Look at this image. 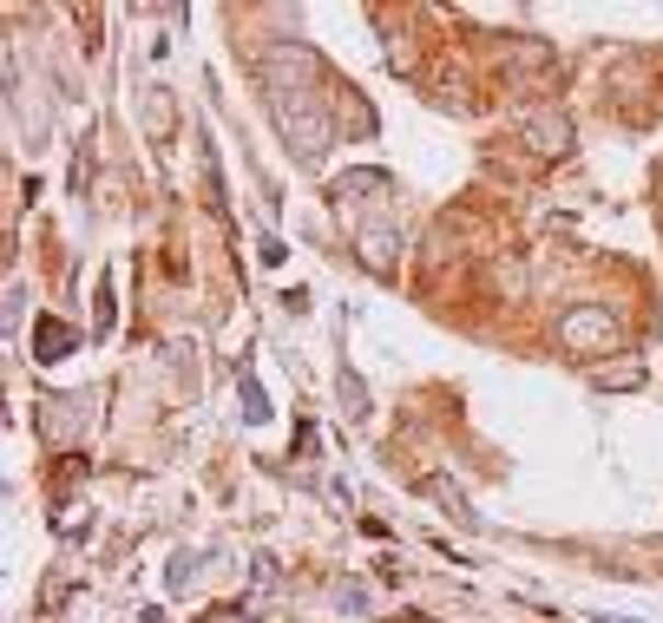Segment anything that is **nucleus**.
<instances>
[{
  "label": "nucleus",
  "instance_id": "f257e3e1",
  "mask_svg": "<svg viewBox=\"0 0 663 623\" xmlns=\"http://www.w3.org/2000/svg\"><path fill=\"white\" fill-rule=\"evenodd\" d=\"M559 335H565V348L585 355V348H611V342H618V322H611L605 309H572V315L559 322Z\"/></svg>",
  "mask_w": 663,
  "mask_h": 623
},
{
  "label": "nucleus",
  "instance_id": "20e7f679",
  "mask_svg": "<svg viewBox=\"0 0 663 623\" xmlns=\"http://www.w3.org/2000/svg\"><path fill=\"white\" fill-rule=\"evenodd\" d=\"M362 250H368V263H375V269H388V250H395V236H388V230H362Z\"/></svg>",
  "mask_w": 663,
  "mask_h": 623
},
{
  "label": "nucleus",
  "instance_id": "f03ea898",
  "mask_svg": "<svg viewBox=\"0 0 663 623\" xmlns=\"http://www.w3.org/2000/svg\"><path fill=\"white\" fill-rule=\"evenodd\" d=\"M526 138H533V151H565L572 131H565V118H546L539 112V118H526Z\"/></svg>",
  "mask_w": 663,
  "mask_h": 623
},
{
  "label": "nucleus",
  "instance_id": "7ed1b4c3",
  "mask_svg": "<svg viewBox=\"0 0 663 623\" xmlns=\"http://www.w3.org/2000/svg\"><path fill=\"white\" fill-rule=\"evenodd\" d=\"M33 348H39V361H59V355L72 348V335H66L59 322H39V335H33Z\"/></svg>",
  "mask_w": 663,
  "mask_h": 623
}]
</instances>
